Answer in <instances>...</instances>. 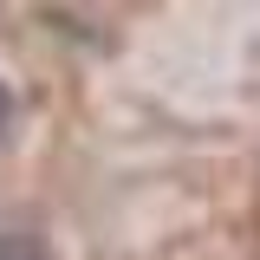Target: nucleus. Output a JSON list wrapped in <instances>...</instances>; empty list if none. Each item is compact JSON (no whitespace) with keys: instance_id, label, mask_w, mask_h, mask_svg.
Returning <instances> with one entry per match:
<instances>
[{"instance_id":"obj_1","label":"nucleus","mask_w":260,"mask_h":260,"mask_svg":"<svg viewBox=\"0 0 260 260\" xmlns=\"http://www.w3.org/2000/svg\"><path fill=\"white\" fill-rule=\"evenodd\" d=\"M0 260H46V247L32 234H0Z\"/></svg>"},{"instance_id":"obj_2","label":"nucleus","mask_w":260,"mask_h":260,"mask_svg":"<svg viewBox=\"0 0 260 260\" xmlns=\"http://www.w3.org/2000/svg\"><path fill=\"white\" fill-rule=\"evenodd\" d=\"M0 124H7V91H0Z\"/></svg>"}]
</instances>
